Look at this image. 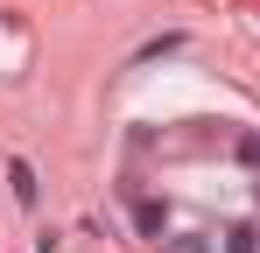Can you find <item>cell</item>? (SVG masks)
Instances as JSON below:
<instances>
[{
	"label": "cell",
	"mask_w": 260,
	"mask_h": 253,
	"mask_svg": "<svg viewBox=\"0 0 260 253\" xmlns=\"http://www.w3.org/2000/svg\"><path fill=\"white\" fill-rule=\"evenodd\" d=\"M7 176H14V197L36 204V176H28V162H7Z\"/></svg>",
	"instance_id": "obj_1"
}]
</instances>
